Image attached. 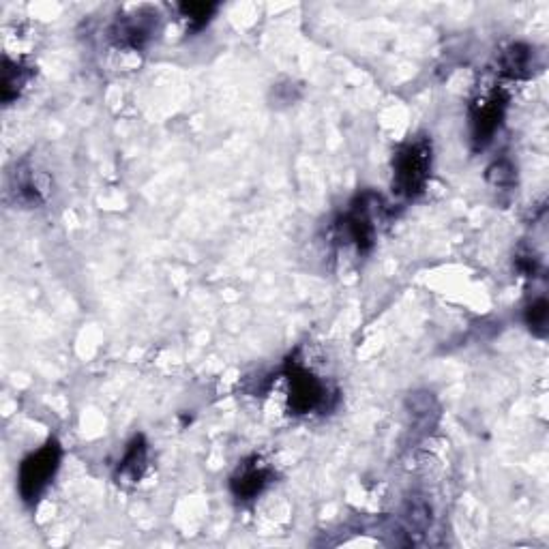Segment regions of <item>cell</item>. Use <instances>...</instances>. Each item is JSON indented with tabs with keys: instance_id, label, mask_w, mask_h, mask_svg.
Instances as JSON below:
<instances>
[{
	"instance_id": "1",
	"label": "cell",
	"mask_w": 549,
	"mask_h": 549,
	"mask_svg": "<svg viewBox=\"0 0 549 549\" xmlns=\"http://www.w3.org/2000/svg\"><path fill=\"white\" fill-rule=\"evenodd\" d=\"M384 209H387V204L372 191L356 196L350 209L335 221L337 241L344 245H354L359 254L372 251L378 234V221Z\"/></svg>"
},
{
	"instance_id": "2",
	"label": "cell",
	"mask_w": 549,
	"mask_h": 549,
	"mask_svg": "<svg viewBox=\"0 0 549 549\" xmlns=\"http://www.w3.org/2000/svg\"><path fill=\"white\" fill-rule=\"evenodd\" d=\"M432 174V140L425 136L410 138L397 148L393 157V189L402 198H419Z\"/></svg>"
},
{
	"instance_id": "3",
	"label": "cell",
	"mask_w": 549,
	"mask_h": 549,
	"mask_svg": "<svg viewBox=\"0 0 549 549\" xmlns=\"http://www.w3.org/2000/svg\"><path fill=\"white\" fill-rule=\"evenodd\" d=\"M63 449L58 440H48L41 449L28 455L18 474V487L20 496L26 504H35L43 492H46L52 479L56 477L58 468H61Z\"/></svg>"
},
{
	"instance_id": "4",
	"label": "cell",
	"mask_w": 549,
	"mask_h": 549,
	"mask_svg": "<svg viewBox=\"0 0 549 549\" xmlns=\"http://www.w3.org/2000/svg\"><path fill=\"white\" fill-rule=\"evenodd\" d=\"M286 376L290 384V410L294 414L318 412L329 406V387H326V382L311 372V369L292 359L288 361Z\"/></svg>"
},
{
	"instance_id": "5",
	"label": "cell",
	"mask_w": 549,
	"mask_h": 549,
	"mask_svg": "<svg viewBox=\"0 0 549 549\" xmlns=\"http://www.w3.org/2000/svg\"><path fill=\"white\" fill-rule=\"evenodd\" d=\"M504 112H507V95L502 88L494 86L481 93L470 106V136L474 148H485L494 140L496 131L502 125Z\"/></svg>"
},
{
	"instance_id": "6",
	"label": "cell",
	"mask_w": 549,
	"mask_h": 549,
	"mask_svg": "<svg viewBox=\"0 0 549 549\" xmlns=\"http://www.w3.org/2000/svg\"><path fill=\"white\" fill-rule=\"evenodd\" d=\"M159 28V13L155 9L142 7L129 16L118 18L112 26L110 37L118 48L127 50H142L155 37Z\"/></svg>"
},
{
	"instance_id": "7",
	"label": "cell",
	"mask_w": 549,
	"mask_h": 549,
	"mask_svg": "<svg viewBox=\"0 0 549 549\" xmlns=\"http://www.w3.org/2000/svg\"><path fill=\"white\" fill-rule=\"evenodd\" d=\"M271 483H273V470L266 464H262V459L251 457L232 474L230 489L234 498L247 502V500H256Z\"/></svg>"
},
{
	"instance_id": "8",
	"label": "cell",
	"mask_w": 549,
	"mask_h": 549,
	"mask_svg": "<svg viewBox=\"0 0 549 549\" xmlns=\"http://www.w3.org/2000/svg\"><path fill=\"white\" fill-rule=\"evenodd\" d=\"M148 468V444L144 436H136L129 444L116 468V483L123 487L138 485Z\"/></svg>"
},
{
	"instance_id": "9",
	"label": "cell",
	"mask_w": 549,
	"mask_h": 549,
	"mask_svg": "<svg viewBox=\"0 0 549 549\" xmlns=\"http://www.w3.org/2000/svg\"><path fill=\"white\" fill-rule=\"evenodd\" d=\"M537 69V52L526 43H513L500 56V71L511 80H526Z\"/></svg>"
},
{
	"instance_id": "10",
	"label": "cell",
	"mask_w": 549,
	"mask_h": 549,
	"mask_svg": "<svg viewBox=\"0 0 549 549\" xmlns=\"http://www.w3.org/2000/svg\"><path fill=\"white\" fill-rule=\"evenodd\" d=\"M33 71L31 67H24L22 63H13L11 58H5L3 65V101L11 103L13 99H18L22 93V88L31 82Z\"/></svg>"
},
{
	"instance_id": "11",
	"label": "cell",
	"mask_w": 549,
	"mask_h": 549,
	"mask_svg": "<svg viewBox=\"0 0 549 549\" xmlns=\"http://www.w3.org/2000/svg\"><path fill=\"white\" fill-rule=\"evenodd\" d=\"M219 5L215 3H183L178 5V11L183 13L191 31H202V28L211 22Z\"/></svg>"
},
{
	"instance_id": "12",
	"label": "cell",
	"mask_w": 549,
	"mask_h": 549,
	"mask_svg": "<svg viewBox=\"0 0 549 549\" xmlns=\"http://www.w3.org/2000/svg\"><path fill=\"white\" fill-rule=\"evenodd\" d=\"M524 320L528 324V329L537 335V337H545L547 335V322H549V305L547 301L543 299H537L532 301L528 307H526V314H524Z\"/></svg>"
},
{
	"instance_id": "13",
	"label": "cell",
	"mask_w": 549,
	"mask_h": 549,
	"mask_svg": "<svg viewBox=\"0 0 549 549\" xmlns=\"http://www.w3.org/2000/svg\"><path fill=\"white\" fill-rule=\"evenodd\" d=\"M487 181L492 183L494 187L500 189H509L515 185V168L509 159H500L494 161L492 166L487 170Z\"/></svg>"
},
{
	"instance_id": "14",
	"label": "cell",
	"mask_w": 549,
	"mask_h": 549,
	"mask_svg": "<svg viewBox=\"0 0 549 549\" xmlns=\"http://www.w3.org/2000/svg\"><path fill=\"white\" fill-rule=\"evenodd\" d=\"M515 266L519 273H524L526 277H534L539 271V260L532 256V251H522V254H517L515 258Z\"/></svg>"
}]
</instances>
